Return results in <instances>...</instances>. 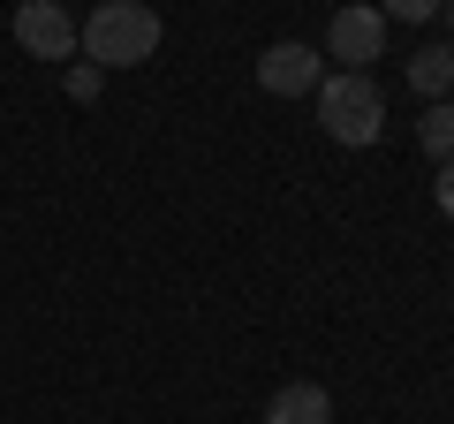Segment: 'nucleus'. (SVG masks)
Masks as SVG:
<instances>
[{"label":"nucleus","instance_id":"nucleus-3","mask_svg":"<svg viewBox=\"0 0 454 424\" xmlns=\"http://www.w3.org/2000/svg\"><path fill=\"white\" fill-rule=\"evenodd\" d=\"M325 61L372 76V61H387V16L379 8H333V23H325Z\"/></svg>","mask_w":454,"mask_h":424},{"label":"nucleus","instance_id":"nucleus-5","mask_svg":"<svg viewBox=\"0 0 454 424\" xmlns=\"http://www.w3.org/2000/svg\"><path fill=\"white\" fill-rule=\"evenodd\" d=\"M318 46H303V38H280V46H265L258 53V91H273V98H303V91H318Z\"/></svg>","mask_w":454,"mask_h":424},{"label":"nucleus","instance_id":"nucleus-10","mask_svg":"<svg viewBox=\"0 0 454 424\" xmlns=\"http://www.w3.org/2000/svg\"><path fill=\"white\" fill-rule=\"evenodd\" d=\"M439 8H447V0H387L379 16H387V23H432Z\"/></svg>","mask_w":454,"mask_h":424},{"label":"nucleus","instance_id":"nucleus-1","mask_svg":"<svg viewBox=\"0 0 454 424\" xmlns=\"http://www.w3.org/2000/svg\"><path fill=\"white\" fill-rule=\"evenodd\" d=\"M160 16H152L145 0H98L91 16H83V31H76V46H83V61L91 68H137V61H152L160 53Z\"/></svg>","mask_w":454,"mask_h":424},{"label":"nucleus","instance_id":"nucleus-2","mask_svg":"<svg viewBox=\"0 0 454 424\" xmlns=\"http://www.w3.org/2000/svg\"><path fill=\"white\" fill-rule=\"evenodd\" d=\"M318 130L333 137V145H348V152L379 145V130H387V91H379L364 68H333V76L318 83Z\"/></svg>","mask_w":454,"mask_h":424},{"label":"nucleus","instance_id":"nucleus-6","mask_svg":"<svg viewBox=\"0 0 454 424\" xmlns=\"http://www.w3.org/2000/svg\"><path fill=\"white\" fill-rule=\"evenodd\" d=\"M265 424H333V394L318 379H288V387L265 402Z\"/></svg>","mask_w":454,"mask_h":424},{"label":"nucleus","instance_id":"nucleus-4","mask_svg":"<svg viewBox=\"0 0 454 424\" xmlns=\"http://www.w3.org/2000/svg\"><path fill=\"white\" fill-rule=\"evenodd\" d=\"M16 46L31 61H76V16L61 0H23L16 8Z\"/></svg>","mask_w":454,"mask_h":424},{"label":"nucleus","instance_id":"nucleus-12","mask_svg":"<svg viewBox=\"0 0 454 424\" xmlns=\"http://www.w3.org/2000/svg\"><path fill=\"white\" fill-rule=\"evenodd\" d=\"M447 23H454V0H447Z\"/></svg>","mask_w":454,"mask_h":424},{"label":"nucleus","instance_id":"nucleus-8","mask_svg":"<svg viewBox=\"0 0 454 424\" xmlns=\"http://www.w3.org/2000/svg\"><path fill=\"white\" fill-rule=\"evenodd\" d=\"M417 145L432 152L439 167L454 160V98H439V106H424V122H417Z\"/></svg>","mask_w":454,"mask_h":424},{"label":"nucleus","instance_id":"nucleus-7","mask_svg":"<svg viewBox=\"0 0 454 424\" xmlns=\"http://www.w3.org/2000/svg\"><path fill=\"white\" fill-rule=\"evenodd\" d=\"M409 91H417L424 106H439V98L454 91V46H424L417 61H409Z\"/></svg>","mask_w":454,"mask_h":424},{"label":"nucleus","instance_id":"nucleus-9","mask_svg":"<svg viewBox=\"0 0 454 424\" xmlns=\"http://www.w3.org/2000/svg\"><path fill=\"white\" fill-rule=\"evenodd\" d=\"M61 91L76 98V106H91V98L106 91V68H91V61H68V76H61Z\"/></svg>","mask_w":454,"mask_h":424},{"label":"nucleus","instance_id":"nucleus-11","mask_svg":"<svg viewBox=\"0 0 454 424\" xmlns=\"http://www.w3.org/2000/svg\"><path fill=\"white\" fill-rule=\"evenodd\" d=\"M439 212H447V228H454V160L439 167Z\"/></svg>","mask_w":454,"mask_h":424}]
</instances>
